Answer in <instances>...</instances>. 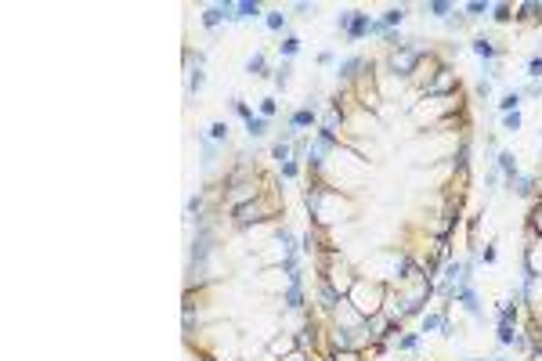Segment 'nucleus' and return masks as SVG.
<instances>
[{
    "label": "nucleus",
    "instance_id": "nucleus-1",
    "mask_svg": "<svg viewBox=\"0 0 542 361\" xmlns=\"http://www.w3.org/2000/svg\"><path fill=\"white\" fill-rule=\"evenodd\" d=\"M340 29L347 33V40H362L365 33H373V22L362 11H347V14H340Z\"/></svg>",
    "mask_w": 542,
    "mask_h": 361
},
{
    "label": "nucleus",
    "instance_id": "nucleus-2",
    "mask_svg": "<svg viewBox=\"0 0 542 361\" xmlns=\"http://www.w3.org/2000/svg\"><path fill=\"white\" fill-rule=\"evenodd\" d=\"M416 62H420V51H394V69L401 72V76H409V72L416 69Z\"/></svg>",
    "mask_w": 542,
    "mask_h": 361
},
{
    "label": "nucleus",
    "instance_id": "nucleus-3",
    "mask_svg": "<svg viewBox=\"0 0 542 361\" xmlns=\"http://www.w3.org/2000/svg\"><path fill=\"white\" fill-rule=\"evenodd\" d=\"M452 83H456V76H452L448 69H441V76H438V80H434V83L427 87V94H441V90H448Z\"/></svg>",
    "mask_w": 542,
    "mask_h": 361
},
{
    "label": "nucleus",
    "instance_id": "nucleus-4",
    "mask_svg": "<svg viewBox=\"0 0 542 361\" xmlns=\"http://www.w3.org/2000/svg\"><path fill=\"white\" fill-rule=\"evenodd\" d=\"M315 123V109H300L297 116H293V130H300V127H311Z\"/></svg>",
    "mask_w": 542,
    "mask_h": 361
},
{
    "label": "nucleus",
    "instance_id": "nucleus-5",
    "mask_svg": "<svg viewBox=\"0 0 542 361\" xmlns=\"http://www.w3.org/2000/svg\"><path fill=\"white\" fill-rule=\"evenodd\" d=\"M430 329H441V333H448V322L441 318V314H427V318H423V333H430Z\"/></svg>",
    "mask_w": 542,
    "mask_h": 361
},
{
    "label": "nucleus",
    "instance_id": "nucleus-6",
    "mask_svg": "<svg viewBox=\"0 0 542 361\" xmlns=\"http://www.w3.org/2000/svg\"><path fill=\"white\" fill-rule=\"evenodd\" d=\"M246 130H250V138H264L268 119H264V116H257V119H250V123H246Z\"/></svg>",
    "mask_w": 542,
    "mask_h": 361
},
{
    "label": "nucleus",
    "instance_id": "nucleus-7",
    "mask_svg": "<svg viewBox=\"0 0 542 361\" xmlns=\"http://www.w3.org/2000/svg\"><path fill=\"white\" fill-rule=\"evenodd\" d=\"M401 18H405V7H391V11L383 14V22H380V25H383V29H391V25H398Z\"/></svg>",
    "mask_w": 542,
    "mask_h": 361
},
{
    "label": "nucleus",
    "instance_id": "nucleus-8",
    "mask_svg": "<svg viewBox=\"0 0 542 361\" xmlns=\"http://www.w3.org/2000/svg\"><path fill=\"white\" fill-rule=\"evenodd\" d=\"M517 105H521V94H517V90H514V94H506V98L499 101V109H503V112L510 116V109H514V112H517Z\"/></svg>",
    "mask_w": 542,
    "mask_h": 361
},
{
    "label": "nucleus",
    "instance_id": "nucleus-9",
    "mask_svg": "<svg viewBox=\"0 0 542 361\" xmlns=\"http://www.w3.org/2000/svg\"><path fill=\"white\" fill-rule=\"evenodd\" d=\"M253 14H260L257 4H235V18H253Z\"/></svg>",
    "mask_w": 542,
    "mask_h": 361
},
{
    "label": "nucleus",
    "instance_id": "nucleus-10",
    "mask_svg": "<svg viewBox=\"0 0 542 361\" xmlns=\"http://www.w3.org/2000/svg\"><path fill=\"white\" fill-rule=\"evenodd\" d=\"M246 72H253V76H260V72H264V54H253L250 62H246Z\"/></svg>",
    "mask_w": 542,
    "mask_h": 361
},
{
    "label": "nucleus",
    "instance_id": "nucleus-11",
    "mask_svg": "<svg viewBox=\"0 0 542 361\" xmlns=\"http://www.w3.org/2000/svg\"><path fill=\"white\" fill-rule=\"evenodd\" d=\"M499 167H503L510 177H517V163H514V156H510V152H503V156H499Z\"/></svg>",
    "mask_w": 542,
    "mask_h": 361
},
{
    "label": "nucleus",
    "instance_id": "nucleus-12",
    "mask_svg": "<svg viewBox=\"0 0 542 361\" xmlns=\"http://www.w3.org/2000/svg\"><path fill=\"white\" fill-rule=\"evenodd\" d=\"M235 213H239V224H250V220H260V217H257V209H253V206H239V209H235Z\"/></svg>",
    "mask_w": 542,
    "mask_h": 361
},
{
    "label": "nucleus",
    "instance_id": "nucleus-13",
    "mask_svg": "<svg viewBox=\"0 0 542 361\" xmlns=\"http://www.w3.org/2000/svg\"><path fill=\"white\" fill-rule=\"evenodd\" d=\"M297 51H300V40H297V36H286V40H282V54L289 58V54H297Z\"/></svg>",
    "mask_w": 542,
    "mask_h": 361
},
{
    "label": "nucleus",
    "instance_id": "nucleus-14",
    "mask_svg": "<svg viewBox=\"0 0 542 361\" xmlns=\"http://www.w3.org/2000/svg\"><path fill=\"white\" fill-rule=\"evenodd\" d=\"M474 51L481 54V58H492V54H495V47H492L488 40H477V43H474Z\"/></svg>",
    "mask_w": 542,
    "mask_h": 361
},
{
    "label": "nucleus",
    "instance_id": "nucleus-15",
    "mask_svg": "<svg viewBox=\"0 0 542 361\" xmlns=\"http://www.w3.org/2000/svg\"><path fill=\"white\" fill-rule=\"evenodd\" d=\"M358 65H362V58H347V62L340 65V76H351V72L358 69Z\"/></svg>",
    "mask_w": 542,
    "mask_h": 361
},
{
    "label": "nucleus",
    "instance_id": "nucleus-16",
    "mask_svg": "<svg viewBox=\"0 0 542 361\" xmlns=\"http://www.w3.org/2000/svg\"><path fill=\"white\" fill-rule=\"evenodd\" d=\"M210 138H213V141H224V138H228V127H224V123H213V127H210Z\"/></svg>",
    "mask_w": 542,
    "mask_h": 361
},
{
    "label": "nucleus",
    "instance_id": "nucleus-17",
    "mask_svg": "<svg viewBox=\"0 0 542 361\" xmlns=\"http://www.w3.org/2000/svg\"><path fill=\"white\" fill-rule=\"evenodd\" d=\"M268 29H286V14H268Z\"/></svg>",
    "mask_w": 542,
    "mask_h": 361
},
{
    "label": "nucleus",
    "instance_id": "nucleus-18",
    "mask_svg": "<svg viewBox=\"0 0 542 361\" xmlns=\"http://www.w3.org/2000/svg\"><path fill=\"white\" fill-rule=\"evenodd\" d=\"M528 76H535V80L542 76V58H532L528 62Z\"/></svg>",
    "mask_w": 542,
    "mask_h": 361
},
{
    "label": "nucleus",
    "instance_id": "nucleus-19",
    "mask_svg": "<svg viewBox=\"0 0 542 361\" xmlns=\"http://www.w3.org/2000/svg\"><path fill=\"white\" fill-rule=\"evenodd\" d=\"M427 11H434V14H448V11H452V4H445V0H438V4H430Z\"/></svg>",
    "mask_w": 542,
    "mask_h": 361
},
{
    "label": "nucleus",
    "instance_id": "nucleus-20",
    "mask_svg": "<svg viewBox=\"0 0 542 361\" xmlns=\"http://www.w3.org/2000/svg\"><path fill=\"white\" fill-rule=\"evenodd\" d=\"M517 127H521V116L510 112V116H506V130H517Z\"/></svg>",
    "mask_w": 542,
    "mask_h": 361
},
{
    "label": "nucleus",
    "instance_id": "nucleus-21",
    "mask_svg": "<svg viewBox=\"0 0 542 361\" xmlns=\"http://www.w3.org/2000/svg\"><path fill=\"white\" fill-rule=\"evenodd\" d=\"M416 343H420V340H416V336H401V340H398V347H405V351H412Z\"/></svg>",
    "mask_w": 542,
    "mask_h": 361
},
{
    "label": "nucleus",
    "instance_id": "nucleus-22",
    "mask_svg": "<svg viewBox=\"0 0 542 361\" xmlns=\"http://www.w3.org/2000/svg\"><path fill=\"white\" fill-rule=\"evenodd\" d=\"M467 11H470V14H481V11H488V4H481V0H474V4H467Z\"/></svg>",
    "mask_w": 542,
    "mask_h": 361
},
{
    "label": "nucleus",
    "instance_id": "nucleus-23",
    "mask_svg": "<svg viewBox=\"0 0 542 361\" xmlns=\"http://www.w3.org/2000/svg\"><path fill=\"white\" fill-rule=\"evenodd\" d=\"M275 159H278V163H286V159H289V148H286V145H278V148H275Z\"/></svg>",
    "mask_w": 542,
    "mask_h": 361
},
{
    "label": "nucleus",
    "instance_id": "nucleus-24",
    "mask_svg": "<svg viewBox=\"0 0 542 361\" xmlns=\"http://www.w3.org/2000/svg\"><path fill=\"white\" fill-rule=\"evenodd\" d=\"M517 191H521V195H528V191H532V180H528V177H521V180H517Z\"/></svg>",
    "mask_w": 542,
    "mask_h": 361
},
{
    "label": "nucleus",
    "instance_id": "nucleus-25",
    "mask_svg": "<svg viewBox=\"0 0 542 361\" xmlns=\"http://www.w3.org/2000/svg\"><path fill=\"white\" fill-rule=\"evenodd\" d=\"M495 18H499V22H506V18H510V7H506V4H499V7H495Z\"/></svg>",
    "mask_w": 542,
    "mask_h": 361
},
{
    "label": "nucleus",
    "instance_id": "nucleus-26",
    "mask_svg": "<svg viewBox=\"0 0 542 361\" xmlns=\"http://www.w3.org/2000/svg\"><path fill=\"white\" fill-rule=\"evenodd\" d=\"M282 174L286 177H297V163H282Z\"/></svg>",
    "mask_w": 542,
    "mask_h": 361
},
{
    "label": "nucleus",
    "instance_id": "nucleus-27",
    "mask_svg": "<svg viewBox=\"0 0 542 361\" xmlns=\"http://www.w3.org/2000/svg\"><path fill=\"white\" fill-rule=\"evenodd\" d=\"M260 112L271 116V112H275V101H271V98H268V101H260Z\"/></svg>",
    "mask_w": 542,
    "mask_h": 361
}]
</instances>
